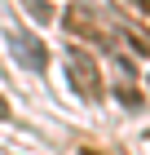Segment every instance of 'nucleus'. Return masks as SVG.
Masks as SVG:
<instances>
[{
  "instance_id": "1",
  "label": "nucleus",
  "mask_w": 150,
  "mask_h": 155,
  "mask_svg": "<svg viewBox=\"0 0 150 155\" xmlns=\"http://www.w3.org/2000/svg\"><path fill=\"white\" fill-rule=\"evenodd\" d=\"M66 80H71V89L84 102H97L102 97V71H97V62L84 49H66Z\"/></svg>"
},
{
  "instance_id": "2",
  "label": "nucleus",
  "mask_w": 150,
  "mask_h": 155,
  "mask_svg": "<svg viewBox=\"0 0 150 155\" xmlns=\"http://www.w3.org/2000/svg\"><path fill=\"white\" fill-rule=\"evenodd\" d=\"M5 45H9V53L18 62H22L27 71H44L49 67V49L40 45V40L27 31V27H18V22H9V31H5Z\"/></svg>"
},
{
  "instance_id": "3",
  "label": "nucleus",
  "mask_w": 150,
  "mask_h": 155,
  "mask_svg": "<svg viewBox=\"0 0 150 155\" xmlns=\"http://www.w3.org/2000/svg\"><path fill=\"white\" fill-rule=\"evenodd\" d=\"M62 22H66L71 36H84V40H97V45H102V31H97V22H93V9H88V5H71V13L62 18Z\"/></svg>"
},
{
  "instance_id": "4",
  "label": "nucleus",
  "mask_w": 150,
  "mask_h": 155,
  "mask_svg": "<svg viewBox=\"0 0 150 155\" xmlns=\"http://www.w3.org/2000/svg\"><path fill=\"white\" fill-rule=\"evenodd\" d=\"M115 31H119V40H124L132 53H141V58H150V31L146 27H137V22H128V18H115Z\"/></svg>"
},
{
  "instance_id": "5",
  "label": "nucleus",
  "mask_w": 150,
  "mask_h": 155,
  "mask_svg": "<svg viewBox=\"0 0 150 155\" xmlns=\"http://www.w3.org/2000/svg\"><path fill=\"white\" fill-rule=\"evenodd\" d=\"M22 9L31 13L35 22H53V18H58V13H53V5H49V0H22Z\"/></svg>"
},
{
  "instance_id": "6",
  "label": "nucleus",
  "mask_w": 150,
  "mask_h": 155,
  "mask_svg": "<svg viewBox=\"0 0 150 155\" xmlns=\"http://www.w3.org/2000/svg\"><path fill=\"white\" fill-rule=\"evenodd\" d=\"M9 115H13V107L5 102V93H0V120H9Z\"/></svg>"
},
{
  "instance_id": "7",
  "label": "nucleus",
  "mask_w": 150,
  "mask_h": 155,
  "mask_svg": "<svg viewBox=\"0 0 150 155\" xmlns=\"http://www.w3.org/2000/svg\"><path fill=\"white\" fill-rule=\"evenodd\" d=\"M132 5H137V9H141V13L150 18V0H132Z\"/></svg>"
}]
</instances>
